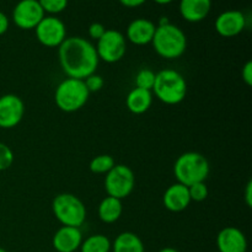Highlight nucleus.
Masks as SVG:
<instances>
[{"instance_id": "f257e3e1", "label": "nucleus", "mask_w": 252, "mask_h": 252, "mask_svg": "<svg viewBox=\"0 0 252 252\" xmlns=\"http://www.w3.org/2000/svg\"><path fill=\"white\" fill-rule=\"evenodd\" d=\"M58 58L63 73L68 78L84 80L96 71L98 66L95 46L84 37H66L58 47Z\"/></svg>"}, {"instance_id": "f03ea898", "label": "nucleus", "mask_w": 252, "mask_h": 252, "mask_svg": "<svg viewBox=\"0 0 252 252\" xmlns=\"http://www.w3.org/2000/svg\"><path fill=\"white\" fill-rule=\"evenodd\" d=\"M154 51L161 58L177 59L186 52L187 38L180 27L172 25H158L152 41Z\"/></svg>"}, {"instance_id": "7ed1b4c3", "label": "nucleus", "mask_w": 252, "mask_h": 252, "mask_svg": "<svg viewBox=\"0 0 252 252\" xmlns=\"http://www.w3.org/2000/svg\"><path fill=\"white\" fill-rule=\"evenodd\" d=\"M211 166L204 155L196 152H187L180 155L174 165V175L179 184L192 186L204 182L208 177Z\"/></svg>"}, {"instance_id": "20e7f679", "label": "nucleus", "mask_w": 252, "mask_h": 252, "mask_svg": "<svg viewBox=\"0 0 252 252\" xmlns=\"http://www.w3.org/2000/svg\"><path fill=\"white\" fill-rule=\"evenodd\" d=\"M152 93L165 105H177L186 97L187 83L179 71L164 69L155 75Z\"/></svg>"}, {"instance_id": "39448f33", "label": "nucleus", "mask_w": 252, "mask_h": 252, "mask_svg": "<svg viewBox=\"0 0 252 252\" xmlns=\"http://www.w3.org/2000/svg\"><path fill=\"white\" fill-rule=\"evenodd\" d=\"M90 93L84 80L68 78L62 81L54 93V101L59 110L71 113L79 111L86 105Z\"/></svg>"}, {"instance_id": "423d86ee", "label": "nucleus", "mask_w": 252, "mask_h": 252, "mask_svg": "<svg viewBox=\"0 0 252 252\" xmlns=\"http://www.w3.org/2000/svg\"><path fill=\"white\" fill-rule=\"evenodd\" d=\"M52 211L63 226L80 228L86 219V208L80 198L71 193H61L52 202Z\"/></svg>"}, {"instance_id": "0eeeda50", "label": "nucleus", "mask_w": 252, "mask_h": 252, "mask_svg": "<svg viewBox=\"0 0 252 252\" xmlns=\"http://www.w3.org/2000/svg\"><path fill=\"white\" fill-rule=\"evenodd\" d=\"M134 185V172L127 165L116 164L105 176V189L107 196L115 197L121 201L132 193Z\"/></svg>"}, {"instance_id": "6e6552de", "label": "nucleus", "mask_w": 252, "mask_h": 252, "mask_svg": "<svg viewBox=\"0 0 252 252\" xmlns=\"http://www.w3.org/2000/svg\"><path fill=\"white\" fill-rule=\"evenodd\" d=\"M96 44V52L100 61L106 63H117L127 52V39L117 30H106Z\"/></svg>"}, {"instance_id": "1a4fd4ad", "label": "nucleus", "mask_w": 252, "mask_h": 252, "mask_svg": "<svg viewBox=\"0 0 252 252\" xmlns=\"http://www.w3.org/2000/svg\"><path fill=\"white\" fill-rule=\"evenodd\" d=\"M39 43L48 48L59 47L66 38V27L57 16H44L34 29Z\"/></svg>"}, {"instance_id": "9d476101", "label": "nucleus", "mask_w": 252, "mask_h": 252, "mask_svg": "<svg viewBox=\"0 0 252 252\" xmlns=\"http://www.w3.org/2000/svg\"><path fill=\"white\" fill-rule=\"evenodd\" d=\"M44 16L38 0H20L12 10V21L21 30H34Z\"/></svg>"}, {"instance_id": "9b49d317", "label": "nucleus", "mask_w": 252, "mask_h": 252, "mask_svg": "<svg viewBox=\"0 0 252 252\" xmlns=\"http://www.w3.org/2000/svg\"><path fill=\"white\" fill-rule=\"evenodd\" d=\"M25 115V103L17 95L0 96V128L11 129L21 122Z\"/></svg>"}, {"instance_id": "f8f14e48", "label": "nucleus", "mask_w": 252, "mask_h": 252, "mask_svg": "<svg viewBox=\"0 0 252 252\" xmlns=\"http://www.w3.org/2000/svg\"><path fill=\"white\" fill-rule=\"evenodd\" d=\"M246 26V17L239 10H226L216 19V31L225 38H231L244 31Z\"/></svg>"}, {"instance_id": "ddd939ff", "label": "nucleus", "mask_w": 252, "mask_h": 252, "mask_svg": "<svg viewBox=\"0 0 252 252\" xmlns=\"http://www.w3.org/2000/svg\"><path fill=\"white\" fill-rule=\"evenodd\" d=\"M217 248L218 252H246L248 240L240 229L226 226L217 236Z\"/></svg>"}, {"instance_id": "4468645a", "label": "nucleus", "mask_w": 252, "mask_h": 252, "mask_svg": "<svg viewBox=\"0 0 252 252\" xmlns=\"http://www.w3.org/2000/svg\"><path fill=\"white\" fill-rule=\"evenodd\" d=\"M81 243H83V234L80 228H73V226L59 228L52 240L54 250L57 252H75L80 249Z\"/></svg>"}, {"instance_id": "2eb2a0df", "label": "nucleus", "mask_w": 252, "mask_h": 252, "mask_svg": "<svg viewBox=\"0 0 252 252\" xmlns=\"http://www.w3.org/2000/svg\"><path fill=\"white\" fill-rule=\"evenodd\" d=\"M157 25L148 19H135L128 25L126 38L135 46L152 43Z\"/></svg>"}, {"instance_id": "dca6fc26", "label": "nucleus", "mask_w": 252, "mask_h": 252, "mask_svg": "<svg viewBox=\"0 0 252 252\" xmlns=\"http://www.w3.org/2000/svg\"><path fill=\"white\" fill-rule=\"evenodd\" d=\"M162 202L167 211L174 212V213L185 211L192 202L189 198V187L179 184V182L171 185L165 191L164 196H162Z\"/></svg>"}, {"instance_id": "f3484780", "label": "nucleus", "mask_w": 252, "mask_h": 252, "mask_svg": "<svg viewBox=\"0 0 252 252\" xmlns=\"http://www.w3.org/2000/svg\"><path fill=\"white\" fill-rule=\"evenodd\" d=\"M179 9L186 21H203L211 12L212 0H180Z\"/></svg>"}, {"instance_id": "a211bd4d", "label": "nucleus", "mask_w": 252, "mask_h": 252, "mask_svg": "<svg viewBox=\"0 0 252 252\" xmlns=\"http://www.w3.org/2000/svg\"><path fill=\"white\" fill-rule=\"evenodd\" d=\"M153 103V93L143 89L134 88L126 98L127 108L134 115H142L150 108Z\"/></svg>"}, {"instance_id": "6ab92c4d", "label": "nucleus", "mask_w": 252, "mask_h": 252, "mask_svg": "<svg viewBox=\"0 0 252 252\" xmlns=\"http://www.w3.org/2000/svg\"><path fill=\"white\" fill-rule=\"evenodd\" d=\"M97 213L98 218H100L101 221H103V223H116L123 213L122 201L118 198H115V197H105V198L101 201V203L98 204Z\"/></svg>"}, {"instance_id": "aec40b11", "label": "nucleus", "mask_w": 252, "mask_h": 252, "mask_svg": "<svg viewBox=\"0 0 252 252\" xmlns=\"http://www.w3.org/2000/svg\"><path fill=\"white\" fill-rule=\"evenodd\" d=\"M111 249L113 252H144V244L137 234L125 231L115 239Z\"/></svg>"}, {"instance_id": "412c9836", "label": "nucleus", "mask_w": 252, "mask_h": 252, "mask_svg": "<svg viewBox=\"0 0 252 252\" xmlns=\"http://www.w3.org/2000/svg\"><path fill=\"white\" fill-rule=\"evenodd\" d=\"M112 244L107 236L102 234H95L85 240H83L80 245L81 252H110Z\"/></svg>"}, {"instance_id": "4be33fe9", "label": "nucleus", "mask_w": 252, "mask_h": 252, "mask_svg": "<svg viewBox=\"0 0 252 252\" xmlns=\"http://www.w3.org/2000/svg\"><path fill=\"white\" fill-rule=\"evenodd\" d=\"M116 165L115 159L108 154L97 155L90 161V171L94 174H107Z\"/></svg>"}, {"instance_id": "5701e85b", "label": "nucleus", "mask_w": 252, "mask_h": 252, "mask_svg": "<svg viewBox=\"0 0 252 252\" xmlns=\"http://www.w3.org/2000/svg\"><path fill=\"white\" fill-rule=\"evenodd\" d=\"M155 75H157V73H154L150 69H142V70H139L137 75H135V88L152 91L155 83Z\"/></svg>"}, {"instance_id": "b1692460", "label": "nucleus", "mask_w": 252, "mask_h": 252, "mask_svg": "<svg viewBox=\"0 0 252 252\" xmlns=\"http://www.w3.org/2000/svg\"><path fill=\"white\" fill-rule=\"evenodd\" d=\"M38 2L42 9H43L44 14L48 12L53 16L56 14L64 11L68 6V0H38Z\"/></svg>"}, {"instance_id": "393cba45", "label": "nucleus", "mask_w": 252, "mask_h": 252, "mask_svg": "<svg viewBox=\"0 0 252 252\" xmlns=\"http://www.w3.org/2000/svg\"><path fill=\"white\" fill-rule=\"evenodd\" d=\"M189 193L191 201L194 202H203L208 197V187L206 182H198L189 186Z\"/></svg>"}, {"instance_id": "a878e982", "label": "nucleus", "mask_w": 252, "mask_h": 252, "mask_svg": "<svg viewBox=\"0 0 252 252\" xmlns=\"http://www.w3.org/2000/svg\"><path fill=\"white\" fill-rule=\"evenodd\" d=\"M14 162V153L5 143L0 142V171L9 169Z\"/></svg>"}, {"instance_id": "bb28decb", "label": "nucleus", "mask_w": 252, "mask_h": 252, "mask_svg": "<svg viewBox=\"0 0 252 252\" xmlns=\"http://www.w3.org/2000/svg\"><path fill=\"white\" fill-rule=\"evenodd\" d=\"M84 83H85V86L89 90V93H97V91H100L103 88L105 81H103L102 76L94 73L86 79H84Z\"/></svg>"}, {"instance_id": "cd10ccee", "label": "nucleus", "mask_w": 252, "mask_h": 252, "mask_svg": "<svg viewBox=\"0 0 252 252\" xmlns=\"http://www.w3.org/2000/svg\"><path fill=\"white\" fill-rule=\"evenodd\" d=\"M105 31L106 27L102 24H100V22H93L89 26V36L93 39H95V41H98L102 37V34L105 33Z\"/></svg>"}, {"instance_id": "c85d7f7f", "label": "nucleus", "mask_w": 252, "mask_h": 252, "mask_svg": "<svg viewBox=\"0 0 252 252\" xmlns=\"http://www.w3.org/2000/svg\"><path fill=\"white\" fill-rule=\"evenodd\" d=\"M241 76H243L244 83L248 86L252 85V62L249 61L248 63L244 65L243 70H241Z\"/></svg>"}, {"instance_id": "c756f323", "label": "nucleus", "mask_w": 252, "mask_h": 252, "mask_svg": "<svg viewBox=\"0 0 252 252\" xmlns=\"http://www.w3.org/2000/svg\"><path fill=\"white\" fill-rule=\"evenodd\" d=\"M9 26H10L9 17H7L4 12L0 11V36L6 33V31L9 30Z\"/></svg>"}, {"instance_id": "7c9ffc66", "label": "nucleus", "mask_w": 252, "mask_h": 252, "mask_svg": "<svg viewBox=\"0 0 252 252\" xmlns=\"http://www.w3.org/2000/svg\"><path fill=\"white\" fill-rule=\"evenodd\" d=\"M126 7H138L142 6L147 0H118Z\"/></svg>"}, {"instance_id": "2f4dec72", "label": "nucleus", "mask_w": 252, "mask_h": 252, "mask_svg": "<svg viewBox=\"0 0 252 252\" xmlns=\"http://www.w3.org/2000/svg\"><path fill=\"white\" fill-rule=\"evenodd\" d=\"M245 202L246 206L252 207V181H249L245 189Z\"/></svg>"}, {"instance_id": "473e14b6", "label": "nucleus", "mask_w": 252, "mask_h": 252, "mask_svg": "<svg viewBox=\"0 0 252 252\" xmlns=\"http://www.w3.org/2000/svg\"><path fill=\"white\" fill-rule=\"evenodd\" d=\"M154 1L159 5H167L174 1V0H154Z\"/></svg>"}, {"instance_id": "72a5a7b5", "label": "nucleus", "mask_w": 252, "mask_h": 252, "mask_svg": "<svg viewBox=\"0 0 252 252\" xmlns=\"http://www.w3.org/2000/svg\"><path fill=\"white\" fill-rule=\"evenodd\" d=\"M159 252H179V251L174 248H165V249H161Z\"/></svg>"}, {"instance_id": "f704fd0d", "label": "nucleus", "mask_w": 252, "mask_h": 252, "mask_svg": "<svg viewBox=\"0 0 252 252\" xmlns=\"http://www.w3.org/2000/svg\"><path fill=\"white\" fill-rule=\"evenodd\" d=\"M169 20H167V17H161V19H160V21H159V25H166V24H169Z\"/></svg>"}, {"instance_id": "c9c22d12", "label": "nucleus", "mask_w": 252, "mask_h": 252, "mask_svg": "<svg viewBox=\"0 0 252 252\" xmlns=\"http://www.w3.org/2000/svg\"><path fill=\"white\" fill-rule=\"evenodd\" d=\"M0 252H7L6 250H5V249H2V248H0Z\"/></svg>"}]
</instances>
